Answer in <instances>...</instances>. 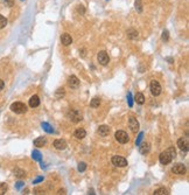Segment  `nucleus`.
<instances>
[{"mask_svg":"<svg viewBox=\"0 0 189 195\" xmlns=\"http://www.w3.org/2000/svg\"><path fill=\"white\" fill-rule=\"evenodd\" d=\"M175 157H176V152L174 150V147L171 146V147H168L166 151H163L160 153L159 160H160V162H161L162 165H168V164H171L172 160L174 159Z\"/></svg>","mask_w":189,"mask_h":195,"instance_id":"1","label":"nucleus"},{"mask_svg":"<svg viewBox=\"0 0 189 195\" xmlns=\"http://www.w3.org/2000/svg\"><path fill=\"white\" fill-rule=\"evenodd\" d=\"M14 113H18V115H21V113H25V112H27V107L24 104V103H21V102H14L11 107H9Z\"/></svg>","mask_w":189,"mask_h":195,"instance_id":"2","label":"nucleus"},{"mask_svg":"<svg viewBox=\"0 0 189 195\" xmlns=\"http://www.w3.org/2000/svg\"><path fill=\"white\" fill-rule=\"evenodd\" d=\"M115 138H116V140H117L118 142H120V144H126V142H128V140H130L128 134H127L125 131H123V130L117 131L116 134H115Z\"/></svg>","mask_w":189,"mask_h":195,"instance_id":"3","label":"nucleus"},{"mask_svg":"<svg viewBox=\"0 0 189 195\" xmlns=\"http://www.w3.org/2000/svg\"><path fill=\"white\" fill-rule=\"evenodd\" d=\"M68 118L71 120L72 123H78V122H81L82 119V113L78 111V110H70L69 112H68Z\"/></svg>","mask_w":189,"mask_h":195,"instance_id":"4","label":"nucleus"},{"mask_svg":"<svg viewBox=\"0 0 189 195\" xmlns=\"http://www.w3.org/2000/svg\"><path fill=\"white\" fill-rule=\"evenodd\" d=\"M150 89H151V94H152L153 96H159V95L161 94V90H162L160 83L155 80H153L152 82H151Z\"/></svg>","mask_w":189,"mask_h":195,"instance_id":"5","label":"nucleus"},{"mask_svg":"<svg viewBox=\"0 0 189 195\" xmlns=\"http://www.w3.org/2000/svg\"><path fill=\"white\" fill-rule=\"evenodd\" d=\"M112 164L115 165V166H117V167H125L127 166V160L125 158H123V157H119V155H115V157H112Z\"/></svg>","mask_w":189,"mask_h":195,"instance_id":"6","label":"nucleus"},{"mask_svg":"<svg viewBox=\"0 0 189 195\" xmlns=\"http://www.w3.org/2000/svg\"><path fill=\"white\" fill-rule=\"evenodd\" d=\"M97 60H98V62L102 64V66H106L109 62H110V57H109V55L106 52H104V50H102V52H99L98 55H97Z\"/></svg>","mask_w":189,"mask_h":195,"instance_id":"7","label":"nucleus"},{"mask_svg":"<svg viewBox=\"0 0 189 195\" xmlns=\"http://www.w3.org/2000/svg\"><path fill=\"white\" fill-rule=\"evenodd\" d=\"M172 172L174 174H178V175H183L186 173V166L183 164H180V162L179 164H175L173 166V168H172Z\"/></svg>","mask_w":189,"mask_h":195,"instance_id":"8","label":"nucleus"},{"mask_svg":"<svg viewBox=\"0 0 189 195\" xmlns=\"http://www.w3.org/2000/svg\"><path fill=\"white\" fill-rule=\"evenodd\" d=\"M128 126H130L131 131L134 133L138 132L139 131V127H140L139 122L137 120V118H134V117H130V119H128Z\"/></svg>","mask_w":189,"mask_h":195,"instance_id":"9","label":"nucleus"},{"mask_svg":"<svg viewBox=\"0 0 189 195\" xmlns=\"http://www.w3.org/2000/svg\"><path fill=\"white\" fill-rule=\"evenodd\" d=\"M178 146H179V149H180L181 151H184L187 152L189 149V144H188V138L186 137V138H180L179 140H178Z\"/></svg>","mask_w":189,"mask_h":195,"instance_id":"10","label":"nucleus"},{"mask_svg":"<svg viewBox=\"0 0 189 195\" xmlns=\"http://www.w3.org/2000/svg\"><path fill=\"white\" fill-rule=\"evenodd\" d=\"M67 142L65 140H63V139H56L54 142V147L56 150H60V151H62V150H65L67 149Z\"/></svg>","mask_w":189,"mask_h":195,"instance_id":"11","label":"nucleus"},{"mask_svg":"<svg viewBox=\"0 0 189 195\" xmlns=\"http://www.w3.org/2000/svg\"><path fill=\"white\" fill-rule=\"evenodd\" d=\"M68 85H69L70 88H77V87L80 85V80H78L76 76L71 75V76L68 78Z\"/></svg>","mask_w":189,"mask_h":195,"instance_id":"12","label":"nucleus"},{"mask_svg":"<svg viewBox=\"0 0 189 195\" xmlns=\"http://www.w3.org/2000/svg\"><path fill=\"white\" fill-rule=\"evenodd\" d=\"M140 146H139V152L141 153V154H147V153H150L151 151V145L148 144V142H143V144H139Z\"/></svg>","mask_w":189,"mask_h":195,"instance_id":"13","label":"nucleus"},{"mask_svg":"<svg viewBox=\"0 0 189 195\" xmlns=\"http://www.w3.org/2000/svg\"><path fill=\"white\" fill-rule=\"evenodd\" d=\"M61 42H62L63 46H69V44H71L72 43L71 36L69 35L68 33H64V34H62V36H61Z\"/></svg>","mask_w":189,"mask_h":195,"instance_id":"14","label":"nucleus"},{"mask_svg":"<svg viewBox=\"0 0 189 195\" xmlns=\"http://www.w3.org/2000/svg\"><path fill=\"white\" fill-rule=\"evenodd\" d=\"M98 133L99 136H102V137H106L110 133V127L108 125H100L98 127Z\"/></svg>","mask_w":189,"mask_h":195,"instance_id":"15","label":"nucleus"},{"mask_svg":"<svg viewBox=\"0 0 189 195\" xmlns=\"http://www.w3.org/2000/svg\"><path fill=\"white\" fill-rule=\"evenodd\" d=\"M40 105V98L37 95H34L29 98V107H36Z\"/></svg>","mask_w":189,"mask_h":195,"instance_id":"16","label":"nucleus"},{"mask_svg":"<svg viewBox=\"0 0 189 195\" xmlns=\"http://www.w3.org/2000/svg\"><path fill=\"white\" fill-rule=\"evenodd\" d=\"M46 144H47V139L45 137H39L34 140V146H36V147H43V146H46Z\"/></svg>","mask_w":189,"mask_h":195,"instance_id":"17","label":"nucleus"},{"mask_svg":"<svg viewBox=\"0 0 189 195\" xmlns=\"http://www.w3.org/2000/svg\"><path fill=\"white\" fill-rule=\"evenodd\" d=\"M74 136L77 138V139H83V138H85L87 137V132H85V130L84 129H77L75 132H74Z\"/></svg>","mask_w":189,"mask_h":195,"instance_id":"18","label":"nucleus"},{"mask_svg":"<svg viewBox=\"0 0 189 195\" xmlns=\"http://www.w3.org/2000/svg\"><path fill=\"white\" fill-rule=\"evenodd\" d=\"M134 101L137 102V104L143 105L145 103V96L141 94V92H137V95L134 96Z\"/></svg>","mask_w":189,"mask_h":195,"instance_id":"19","label":"nucleus"},{"mask_svg":"<svg viewBox=\"0 0 189 195\" xmlns=\"http://www.w3.org/2000/svg\"><path fill=\"white\" fill-rule=\"evenodd\" d=\"M13 172H14V175H15L17 177H26V172H25V171H22V169L15 168Z\"/></svg>","mask_w":189,"mask_h":195,"instance_id":"20","label":"nucleus"},{"mask_svg":"<svg viewBox=\"0 0 189 195\" xmlns=\"http://www.w3.org/2000/svg\"><path fill=\"white\" fill-rule=\"evenodd\" d=\"M154 195H168V190L166 188H159V189H155L154 190Z\"/></svg>","mask_w":189,"mask_h":195,"instance_id":"21","label":"nucleus"},{"mask_svg":"<svg viewBox=\"0 0 189 195\" xmlns=\"http://www.w3.org/2000/svg\"><path fill=\"white\" fill-rule=\"evenodd\" d=\"M127 36L130 37V39H137L138 37V32L135 30V29H128L127 30Z\"/></svg>","mask_w":189,"mask_h":195,"instance_id":"22","label":"nucleus"},{"mask_svg":"<svg viewBox=\"0 0 189 195\" xmlns=\"http://www.w3.org/2000/svg\"><path fill=\"white\" fill-rule=\"evenodd\" d=\"M41 126H42V129L45 130L46 132H48V133H53V132H54V129H53L50 125L48 124V123H42V124H41Z\"/></svg>","mask_w":189,"mask_h":195,"instance_id":"23","label":"nucleus"},{"mask_svg":"<svg viewBox=\"0 0 189 195\" xmlns=\"http://www.w3.org/2000/svg\"><path fill=\"white\" fill-rule=\"evenodd\" d=\"M99 105H100V99H99L98 97L92 98V101H91V103H90V107H99Z\"/></svg>","mask_w":189,"mask_h":195,"instance_id":"24","label":"nucleus"},{"mask_svg":"<svg viewBox=\"0 0 189 195\" xmlns=\"http://www.w3.org/2000/svg\"><path fill=\"white\" fill-rule=\"evenodd\" d=\"M32 158L34 160H36V161H41V160H42L41 153L39 151H33V153H32Z\"/></svg>","mask_w":189,"mask_h":195,"instance_id":"25","label":"nucleus"},{"mask_svg":"<svg viewBox=\"0 0 189 195\" xmlns=\"http://www.w3.org/2000/svg\"><path fill=\"white\" fill-rule=\"evenodd\" d=\"M64 94H65V91H64V89L63 88H58L56 90V92H55V96L56 98H62L64 96Z\"/></svg>","mask_w":189,"mask_h":195,"instance_id":"26","label":"nucleus"},{"mask_svg":"<svg viewBox=\"0 0 189 195\" xmlns=\"http://www.w3.org/2000/svg\"><path fill=\"white\" fill-rule=\"evenodd\" d=\"M135 9L139 13L143 12V2H141V0H135Z\"/></svg>","mask_w":189,"mask_h":195,"instance_id":"27","label":"nucleus"},{"mask_svg":"<svg viewBox=\"0 0 189 195\" xmlns=\"http://www.w3.org/2000/svg\"><path fill=\"white\" fill-rule=\"evenodd\" d=\"M7 189H8V186H7V184H0V195L6 194Z\"/></svg>","mask_w":189,"mask_h":195,"instance_id":"28","label":"nucleus"},{"mask_svg":"<svg viewBox=\"0 0 189 195\" xmlns=\"http://www.w3.org/2000/svg\"><path fill=\"white\" fill-rule=\"evenodd\" d=\"M6 25H7V19L0 14V29L4 28V27H6Z\"/></svg>","mask_w":189,"mask_h":195,"instance_id":"29","label":"nucleus"},{"mask_svg":"<svg viewBox=\"0 0 189 195\" xmlns=\"http://www.w3.org/2000/svg\"><path fill=\"white\" fill-rule=\"evenodd\" d=\"M77 169H78L80 172H84V171L87 169V164H85V162H80V164H78V167H77Z\"/></svg>","mask_w":189,"mask_h":195,"instance_id":"30","label":"nucleus"},{"mask_svg":"<svg viewBox=\"0 0 189 195\" xmlns=\"http://www.w3.org/2000/svg\"><path fill=\"white\" fill-rule=\"evenodd\" d=\"M127 102H128V105H130V107H133V98H132L131 92H128V94H127Z\"/></svg>","mask_w":189,"mask_h":195,"instance_id":"31","label":"nucleus"},{"mask_svg":"<svg viewBox=\"0 0 189 195\" xmlns=\"http://www.w3.org/2000/svg\"><path fill=\"white\" fill-rule=\"evenodd\" d=\"M143 138H144V132H140L139 133V136H138V138H137V140H135V144H137L138 146H139V144L141 142Z\"/></svg>","mask_w":189,"mask_h":195,"instance_id":"32","label":"nucleus"},{"mask_svg":"<svg viewBox=\"0 0 189 195\" xmlns=\"http://www.w3.org/2000/svg\"><path fill=\"white\" fill-rule=\"evenodd\" d=\"M168 37H169V33H168V30H163V33H162V40H163V41H167V40H168Z\"/></svg>","mask_w":189,"mask_h":195,"instance_id":"33","label":"nucleus"},{"mask_svg":"<svg viewBox=\"0 0 189 195\" xmlns=\"http://www.w3.org/2000/svg\"><path fill=\"white\" fill-rule=\"evenodd\" d=\"M5 5L8 6V7H12V6L14 5V1H13V0H6V1H5Z\"/></svg>","mask_w":189,"mask_h":195,"instance_id":"34","label":"nucleus"},{"mask_svg":"<svg viewBox=\"0 0 189 195\" xmlns=\"http://www.w3.org/2000/svg\"><path fill=\"white\" fill-rule=\"evenodd\" d=\"M24 186H25V184H24L22 181H18L17 185H15V188H17V189H20L21 187H24Z\"/></svg>","mask_w":189,"mask_h":195,"instance_id":"35","label":"nucleus"},{"mask_svg":"<svg viewBox=\"0 0 189 195\" xmlns=\"http://www.w3.org/2000/svg\"><path fill=\"white\" fill-rule=\"evenodd\" d=\"M4 87H5V83H4V81L0 80V91L4 89Z\"/></svg>","mask_w":189,"mask_h":195,"instance_id":"36","label":"nucleus"},{"mask_svg":"<svg viewBox=\"0 0 189 195\" xmlns=\"http://www.w3.org/2000/svg\"><path fill=\"white\" fill-rule=\"evenodd\" d=\"M42 180H43V177H37V179H36L35 181H34V184H37V182H41V181H42Z\"/></svg>","mask_w":189,"mask_h":195,"instance_id":"37","label":"nucleus"}]
</instances>
